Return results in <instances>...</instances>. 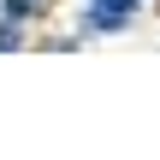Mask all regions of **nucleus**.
Segmentation results:
<instances>
[{
    "label": "nucleus",
    "instance_id": "5",
    "mask_svg": "<svg viewBox=\"0 0 160 160\" xmlns=\"http://www.w3.org/2000/svg\"><path fill=\"white\" fill-rule=\"evenodd\" d=\"M148 6H154V12H160V0H148Z\"/></svg>",
    "mask_w": 160,
    "mask_h": 160
},
{
    "label": "nucleus",
    "instance_id": "1",
    "mask_svg": "<svg viewBox=\"0 0 160 160\" xmlns=\"http://www.w3.org/2000/svg\"><path fill=\"white\" fill-rule=\"evenodd\" d=\"M142 12H148V0H83L71 30L83 42H107V36H131L142 24Z\"/></svg>",
    "mask_w": 160,
    "mask_h": 160
},
{
    "label": "nucleus",
    "instance_id": "4",
    "mask_svg": "<svg viewBox=\"0 0 160 160\" xmlns=\"http://www.w3.org/2000/svg\"><path fill=\"white\" fill-rule=\"evenodd\" d=\"M30 42H36V30H30V24L0 18V53H30Z\"/></svg>",
    "mask_w": 160,
    "mask_h": 160
},
{
    "label": "nucleus",
    "instance_id": "2",
    "mask_svg": "<svg viewBox=\"0 0 160 160\" xmlns=\"http://www.w3.org/2000/svg\"><path fill=\"white\" fill-rule=\"evenodd\" d=\"M53 12H59V0H0V18H12V24H30V30H42Z\"/></svg>",
    "mask_w": 160,
    "mask_h": 160
},
{
    "label": "nucleus",
    "instance_id": "3",
    "mask_svg": "<svg viewBox=\"0 0 160 160\" xmlns=\"http://www.w3.org/2000/svg\"><path fill=\"white\" fill-rule=\"evenodd\" d=\"M30 48H36V53H83V36H77V30H48V24H42Z\"/></svg>",
    "mask_w": 160,
    "mask_h": 160
}]
</instances>
